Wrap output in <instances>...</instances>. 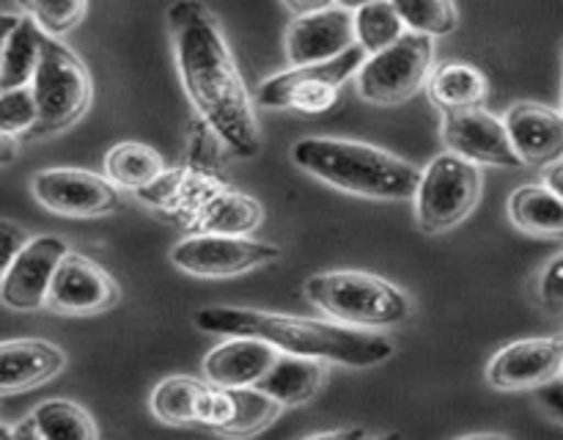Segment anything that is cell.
Listing matches in <instances>:
<instances>
[{
	"label": "cell",
	"mask_w": 563,
	"mask_h": 440,
	"mask_svg": "<svg viewBox=\"0 0 563 440\" xmlns=\"http://www.w3.org/2000/svg\"><path fill=\"white\" fill-rule=\"evenodd\" d=\"M390 6L399 14L405 31L421 36H449L460 25L454 0H390Z\"/></svg>",
	"instance_id": "f1b7e54d"
},
{
	"label": "cell",
	"mask_w": 563,
	"mask_h": 440,
	"mask_svg": "<svg viewBox=\"0 0 563 440\" xmlns=\"http://www.w3.org/2000/svg\"><path fill=\"white\" fill-rule=\"evenodd\" d=\"M42 38L44 31L36 25V20L31 14L16 20V25L5 36L3 53H0V91L22 88L31 82L33 72H36Z\"/></svg>",
	"instance_id": "cb8c5ba5"
},
{
	"label": "cell",
	"mask_w": 563,
	"mask_h": 440,
	"mask_svg": "<svg viewBox=\"0 0 563 440\" xmlns=\"http://www.w3.org/2000/svg\"><path fill=\"white\" fill-rule=\"evenodd\" d=\"M196 324L218 336H251L289 355L317 358L352 369H372L390 361L396 344L385 333L350 328L341 322L289 317V314L256 311V308L214 306L196 314Z\"/></svg>",
	"instance_id": "7a4b0ae2"
},
{
	"label": "cell",
	"mask_w": 563,
	"mask_h": 440,
	"mask_svg": "<svg viewBox=\"0 0 563 440\" xmlns=\"http://www.w3.org/2000/svg\"><path fill=\"white\" fill-rule=\"evenodd\" d=\"M104 176H108V182H113L115 187L148 190V187H154V182L165 176V160L157 148L146 146V143H115V146L104 154Z\"/></svg>",
	"instance_id": "603a6c76"
},
{
	"label": "cell",
	"mask_w": 563,
	"mask_h": 440,
	"mask_svg": "<svg viewBox=\"0 0 563 440\" xmlns=\"http://www.w3.org/2000/svg\"><path fill=\"white\" fill-rule=\"evenodd\" d=\"M322 361H317V358L278 352L273 366L256 383V388L273 396L280 407H295L317 394V388L322 385Z\"/></svg>",
	"instance_id": "d6986e66"
},
{
	"label": "cell",
	"mask_w": 563,
	"mask_h": 440,
	"mask_svg": "<svg viewBox=\"0 0 563 440\" xmlns=\"http://www.w3.org/2000/svg\"><path fill=\"white\" fill-rule=\"evenodd\" d=\"M14 438L27 440H93L97 424L69 399H47L25 418V424L14 427Z\"/></svg>",
	"instance_id": "ffe728a7"
},
{
	"label": "cell",
	"mask_w": 563,
	"mask_h": 440,
	"mask_svg": "<svg viewBox=\"0 0 563 440\" xmlns=\"http://www.w3.org/2000/svg\"><path fill=\"white\" fill-rule=\"evenodd\" d=\"M352 31H355V44L363 53H379L388 44H394L396 38L405 33L399 14L390 6V0H374V3L361 6L352 14Z\"/></svg>",
	"instance_id": "83f0119b"
},
{
	"label": "cell",
	"mask_w": 563,
	"mask_h": 440,
	"mask_svg": "<svg viewBox=\"0 0 563 440\" xmlns=\"http://www.w3.org/2000/svg\"><path fill=\"white\" fill-rule=\"evenodd\" d=\"M443 141L451 154L471 160L473 165H495V168H520L504 121L484 108L449 110L443 119Z\"/></svg>",
	"instance_id": "4fadbf2b"
},
{
	"label": "cell",
	"mask_w": 563,
	"mask_h": 440,
	"mask_svg": "<svg viewBox=\"0 0 563 440\" xmlns=\"http://www.w3.org/2000/svg\"><path fill=\"white\" fill-rule=\"evenodd\" d=\"M16 20H20V16H16V14H0V53H3L5 36H9L11 28L16 25Z\"/></svg>",
	"instance_id": "74e56055"
},
{
	"label": "cell",
	"mask_w": 563,
	"mask_h": 440,
	"mask_svg": "<svg viewBox=\"0 0 563 440\" xmlns=\"http://www.w3.org/2000/svg\"><path fill=\"white\" fill-rule=\"evenodd\" d=\"M5 438H14V427H5V424H0V440Z\"/></svg>",
	"instance_id": "ab89813d"
},
{
	"label": "cell",
	"mask_w": 563,
	"mask_h": 440,
	"mask_svg": "<svg viewBox=\"0 0 563 440\" xmlns=\"http://www.w3.org/2000/svg\"><path fill=\"white\" fill-rule=\"evenodd\" d=\"M509 218L520 231L542 240H561L563 204L559 193L544 185L517 187L509 198Z\"/></svg>",
	"instance_id": "7402d4cb"
},
{
	"label": "cell",
	"mask_w": 563,
	"mask_h": 440,
	"mask_svg": "<svg viewBox=\"0 0 563 440\" xmlns=\"http://www.w3.org/2000/svg\"><path fill=\"white\" fill-rule=\"evenodd\" d=\"M36 105V135L60 132L75 124L91 102V75L86 64L58 36L44 33L36 72L27 82Z\"/></svg>",
	"instance_id": "5b68a950"
},
{
	"label": "cell",
	"mask_w": 563,
	"mask_h": 440,
	"mask_svg": "<svg viewBox=\"0 0 563 440\" xmlns=\"http://www.w3.org/2000/svg\"><path fill=\"white\" fill-rule=\"evenodd\" d=\"M542 168H544V182H542V185L548 187V190L559 193V196H561V157L559 160H550V163H544Z\"/></svg>",
	"instance_id": "e575fe53"
},
{
	"label": "cell",
	"mask_w": 563,
	"mask_h": 440,
	"mask_svg": "<svg viewBox=\"0 0 563 440\" xmlns=\"http://www.w3.org/2000/svg\"><path fill=\"white\" fill-rule=\"evenodd\" d=\"M484 176L478 165L460 154H440L418 174L416 220L423 234H443L473 212L482 196Z\"/></svg>",
	"instance_id": "8992f818"
},
{
	"label": "cell",
	"mask_w": 563,
	"mask_h": 440,
	"mask_svg": "<svg viewBox=\"0 0 563 440\" xmlns=\"http://www.w3.org/2000/svg\"><path fill=\"white\" fill-rule=\"evenodd\" d=\"M273 344L251 336H229V341L214 346L203 361V374L207 383L220 385V388H240V385H256L273 366L275 355Z\"/></svg>",
	"instance_id": "ac0fdd59"
},
{
	"label": "cell",
	"mask_w": 563,
	"mask_h": 440,
	"mask_svg": "<svg viewBox=\"0 0 563 440\" xmlns=\"http://www.w3.org/2000/svg\"><path fill=\"white\" fill-rule=\"evenodd\" d=\"M427 80L429 99L445 113L449 110L482 108L489 94V82L484 72L473 64H462V61H449V64L438 66Z\"/></svg>",
	"instance_id": "44dd1931"
},
{
	"label": "cell",
	"mask_w": 563,
	"mask_h": 440,
	"mask_svg": "<svg viewBox=\"0 0 563 440\" xmlns=\"http://www.w3.org/2000/svg\"><path fill=\"white\" fill-rule=\"evenodd\" d=\"M16 3H20V6H25V9H27V0H16Z\"/></svg>",
	"instance_id": "60d3db41"
},
{
	"label": "cell",
	"mask_w": 563,
	"mask_h": 440,
	"mask_svg": "<svg viewBox=\"0 0 563 440\" xmlns=\"http://www.w3.org/2000/svg\"><path fill=\"white\" fill-rule=\"evenodd\" d=\"M27 242V231L22 226L11 223V220L0 218V275L5 273L14 256L20 253V248Z\"/></svg>",
	"instance_id": "d6a6232c"
},
{
	"label": "cell",
	"mask_w": 563,
	"mask_h": 440,
	"mask_svg": "<svg viewBox=\"0 0 563 440\" xmlns=\"http://www.w3.org/2000/svg\"><path fill=\"white\" fill-rule=\"evenodd\" d=\"M291 163L335 190L377 201L412 198L421 174L385 148L344 138H302L291 146Z\"/></svg>",
	"instance_id": "3957f363"
},
{
	"label": "cell",
	"mask_w": 563,
	"mask_h": 440,
	"mask_svg": "<svg viewBox=\"0 0 563 440\" xmlns=\"http://www.w3.org/2000/svg\"><path fill=\"white\" fill-rule=\"evenodd\" d=\"M231 402H234V410H231L229 424H225L220 432L234 435V438H247V435H256L262 429H267L269 424L278 418V413L284 407L273 399L269 394H264L256 385H240V388H229Z\"/></svg>",
	"instance_id": "484cf974"
},
{
	"label": "cell",
	"mask_w": 563,
	"mask_h": 440,
	"mask_svg": "<svg viewBox=\"0 0 563 440\" xmlns=\"http://www.w3.org/2000/svg\"><path fill=\"white\" fill-rule=\"evenodd\" d=\"M119 302V284L104 267L80 253H66L47 286L44 308L66 317H91Z\"/></svg>",
	"instance_id": "8fae6325"
},
{
	"label": "cell",
	"mask_w": 563,
	"mask_h": 440,
	"mask_svg": "<svg viewBox=\"0 0 563 440\" xmlns=\"http://www.w3.org/2000/svg\"><path fill=\"white\" fill-rule=\"evenodd\" d=\"M539 300L548 308L550 314L563 311V256H553L548 262V267L539 273Z\"/></svg>",
	"instance_id": "1f68e13d"
},
{
	"label": "cell",
	"mask_w": 563,
	"mask_h": 440,
	"mask_svg": "<svg viewBox=\"0 0 563 440\" xmlns=\"http://www.w3.org/2000/svg\"><path fill=\"white\" fill-rule=\"evenodd\" d=\"M33 196L64 218H102L121 207L113 182L82 168H44L33 176Z\"/></svg>",
	"instance_id": "30bf717a"
},
{
	"label": "cell",
	"mask_w": 563,
	"mask_h": 440,
	"mask_svg": "<svg viewBox=\"0 0 563 440\" xmlns=\"http://www.w3.org/2000/svg\"><path fill=\"white\" fill-rule=\"evenodd\" d=\"M328 438H368L366 429H333V432H317L311 440H328Z\"/></svg>",
	"instance_id": "d590c367"
},
{
	"label": "cell",
	"mask_w": 563,
	"mask_h": 440,
	"mask_svg": "<svg viewBox=\"0 0 563 440\" xmlns=\"http://www.w3.org/2000/svg\"><path fill=\"white\" fill-rule=\"evenodd\" d=\"M563 341L520 339L504 346L487 366V383L498 391H537L539 385L561 377Z\"/></svg>",
	"instance_id": "5bb4252c"
},
{
	"label": "cell",
	"mask_w": 563,
	"mask_h": 440,
	"mask_svg": "<svg viewBox=\"0 0 563 440\" xmlns=\"http://www.w3.org/2000/svg\"><path fill=\"white\" fill-rule=\"evenodd\" d=\"M302 295L311 306L322 308L333 322L350 328H396L412 317L410 297L399 286L363 270L311 275L302 286Z\"/></svg>",
	"instance_id": "277c9868"
},
{
	"label": "cell",
	"mask_w": 563,
	"mask_h": 440,
	"mask_svg": "<svg viewBox=\"0 0 563 440\" xmlns=\"http://www.w3.org/2000/svg\"><path fill=\"white\" fill-rule=\"evenodd\" d=\"M203 388H207V380L187 377V374L163 380L152 391V413L165 424H179V427L196 424Z\"/></svg>",
	"instance_id": "d4e9b609"
},
{
	"label": "cell",
	"mask_w": 563,
	"mask_h": 440,
	"mask_svg": "<svg viewBox=\"0 0 563 440\" xmlns=\"http://www.w3.org/2000/svg\"><path fill=\"white\" fill-rule=\"evenodd\" d=\"M14 157H16L14 138H9V135H3V132H0V165H9Z\"/></svg>",
	"instance_id": "8d00e7d4"
},
{
	"label": "cell",
	"mask_w": 563,
	"mask_h": 440,
	"mask_svg": "<svg viewBox=\"0 0 563 440\" xmlns=\"http://www.w3.org/2000/svg\"><path fill=\"white\" fill-rule=\"evenodd\" d=\"M66 352L44 339L0 341V396L20 394L58 377Z\"/></svg>",
	"instance_id": "e0dca14e"
},
{
	"label": "cell",
	"mask_w": 563,
	"mask_h": 440,
	"mask_svg": "<svg viewBox=\"0 0 563 440\" xmlns=\"http://www.w3.org/2000/svg\"><path fill=\"white\" fill-rule=\"evenodd\" d=\"M264 218V209L242 193H220L201 209V223L214 234H247Z\"/></svg>",
	"instance_id": "4316f807"
},
{
	"label": "cell",
	"mask_w": 563,
	"mask_h": 440,
	"mask_svg": "<svg viewBox=\"0 0 563 440\" xmlns=\"http://www.w3.org/2000/svg\"><path fill=\"white\" fill-rule=\"evenodd\" d=\"M36 127V105L31 88H9L0 91V132L9 138L31 135Z\"/></svg>",
	"instance_id": "4dcf8cb0"
},
{
	"label": "cell",
	"mask_w": 563,
	"mask_h": 440,
	"mask_svg": "<svg viewBox=\"0 0 563 440\" xmlns=\"http://www.w3.org/2000/svg\"><path fill=\"white\" fill-rule=\"evenodd\" d=\"M275 258H280V248L273 242L251 240L245 234H214V231L187 237L170 251V262L181 273L196 278H231L256 267H267Z\"/></svg>",
	"instance_id": "9c48e42d"
},
{
	"label": "cell",
	"mask_w": 563,
	"mask_h": 440,
	"mask_svg": "<svg viewBox=\"0 0 563 440\" xmlns=\"http://www.w3.org/2000/svg\"><path fill=\"white\" fill-rule=\"evenodd\" d=\"M284 3L291 14L302 16V14H313V11L328 9V6H333L335 0H284Z\"/></svg>",
	"instance_id": "836d02e7"
},
{
	"label": "cell",
	"mask_w": 563,
	"mask_h": 440,
	"mask_svg": "<svg viewBox=\"0 0 563 440\" xmlns=\"http://www.w3.org/2000/svg\"><path fill=\"white\" fill-rule=\"evenodd\" d=\"M335 3H339L341 9H350V11H355V9H361V6H366V3H374V0H335Z\"/></svg>",
	"instance_id": "f35d334b"
},
{
	"label": "cell",
	"mask_w": 563,
	"mask_h": 440,
	"mask_svg": "<svg viewBox=\"0 0 563 440\" xmlns=\"http://www.w3.org/2000/svg\"><path fill=\"white\" fill-rule=\"evenodd\" d=\"M69 253V242L64 237H27L25 245L14 256V262L0 275V302L14 311H36L44 308L47 286L53 280L55 267Z\"/></svg>",
	"instance_id": "7c38bea8"
},
{
	"label": "cell",
	"mask_w": 563,
	"mask_h": 440,
	"mask_svg": "<svg viewBox=\"0 0 563 440\" xmlns=\"http://www.w3.org/2000/svg\"><path fill=\"white\" fill-rule=\"evenodd\" d=\"M432 38L405 31L394 44L357 66V91L372 105H401L416 97L432 72Z\"/></svg>",
	"instance_id": "ba28073f"
},
{
	"label": "cell",
	"mask_w": 563,
	"mask_h": 440,
	"mask_svg": "<svg viewBox=\"0 0 563 440\" xmlns=\"http://www.w3.org/2000/svg\"><path fill=\"white\" fill-rule=\"evenodd\" d=\"M366 53L357 44L319 64L295 66L273 75L256 88V102L273 110H297L306 116L328 113L339 102V91L357 72Z\"/></svg>",
	"instance_id": "52a82bcc"
},
{
	"label": "cell",
	"mask_w": 563,
	"mask_h": 440,
	"mask_svg": "<svg viewBox=\"0 0 563 440\" xmlns=\"http://www.w3.org/2000/svg\"><path fill=\"white\" fill-rule=\"evenodd\" d=\"M168 22L174 33L176 69L192 108L236 157L258 154L262 132L256 110L218 16L198 0H176L168 11Z\"/></svg>",
	"instance_id": "6da1fadb"
},
{
	"label": "cell",
	"mask_w": 563,
	"mask_h": 440,
	"mask_svg": "<svg viewBox=\"0 0 563 440\" xmlns=\"http://www.w3.org/2000/svg\"><path fill=\"white\" fill-rule=\"evenodd\" d=\"M27 9L47 36H64L80 25L88 0H27Z\"/></svg>",
	"instance_id": "f546056e"
},
{
	"label": "cell",
	"mask_w": 563,
	"mask_h": 440,
	"mask_svg": "<svg viewBox=\"0 0 563 440\" xmlns=\"http://www.w3.org/2000/svg\"><path fill=\"white\" fill-rule=\"evenodd\" d=\"M355 44L350 9H328L297 16L286 31V58L291 66L319 64L335 58Z\"/></svg>",
	"instance_id": "9a60e30c"
},
{
	"label": "cell",
	"mask_w": 563,
	"mask_h": 440,
	"mask_svg": "<svg viewBox=\"0 0 563 440\" xmlns=\"http://www.w3.org/2000/svg\"><path fill=\"white\" fill-rule=\"evenodd\" d=\"M504 121L509 141L522 165H544L563 152V121L559 110L539 102L511 105Z\"/></svg>",
	"instance_id": "2e32d148"
}]
</instances>
